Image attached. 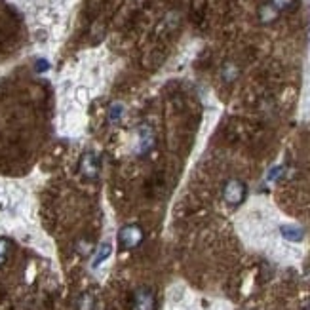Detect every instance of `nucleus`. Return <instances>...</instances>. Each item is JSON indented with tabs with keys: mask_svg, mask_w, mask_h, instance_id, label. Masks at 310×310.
Segmentation results:
<instances>
[{
	"mask_svg": "<svg viewBox=\"0 0 310 310\" xmlns=\"http://www.w3.org/2000/svg\"><path fill=\"white\" fill-rule=\"evenodd\" d=\"M111 251H112L111 244H103L99 249V253H97V257H95V261H93V266H99V263H103V261L107 259V257L111 255Z\"/></svg>",
	"mask_w": 310,
	"mask_h": 310,
	"instance_id": "9",
	"label": "nucleus"
},
{
	"mask_svg": "<svg viewBox=\"0 0 310 310\" xmlns=\"http://www.w3.org/2000/svg\"><path fill=\"white\" fill-rule=\"evenodd\" d=\"M118 242L124 249H133L143 242V230L139 224H128L120 230Z\"/></svg>",
	"mask_w": 310,
	"mask_h": 310,
	"instance_id": "2",
	"label": "nucleus"
},
{
	"mask_svg": "<svg viewBox=\"0 0 310 310\" xmlns=\"http://www.w3.org/2000/svg\"><path fill=\"white\" fill-rule=\"evenodd\" d=\"M156 309V299L154 293L147 289V287H139L133 293V301H132V310H154Z\"/></svg>",
	"mask_w": 310,
	"mask_h": 310,
	"instance_id": "3",
	"label": "nucleus"
},
{
	"mask_svg": "<svg viewBox=\"0 0 310 310\" xmlns=\"http://www.w3.org/2000/svg\"><path fill=\"white\" fill-rule=\"evenodd\" d=\"M10 253V242L8 240H0V265H4Z\"/></svg>",
	"mask_w": 310,
	"mask_h": 310,
	"instance_id": "10",
	"label": "nucleus"
},
{
	"mask_svg": "<svg viewBox=\"0 0 310 310\" xmlns=\"http://www.w3.org/2000/svg\"><path fill=\"white\" fill-rule=\"evenodd\" d=\"M99 162H97V158L91 154V152H88L86 156L82 158V172H84V175L86 177H89V179H97V175H99Z\"/></svg>",
	"mask_w": 310,
	"mask_h": 310,
	"instance_id": "4",
	"label": "nucleus"
},
{
	"mask_svg": "<svg viewBox=\"0 0 310 310\" xmlns=\"http://www.w3.org/2000/svg\"><path fill=\"white\" fill-rule=\"evenodd\" d=\"M248 196V186L244 185L240 179H228L223 186V200L226 206L238 208L240 204H244V200Z\"/></svg>",
	"mask_w": 310,
	"mask_h": 310,
	"instance_id": "1",
	"label": "nucleus"
},
{
	"mask_svg": "<svg viewBox=\"0 0 310 310\" xmlns=\"http://www.w3.org/2000/svg\"><path fill=\"white\" fill-rule=\"evenodd\" d=\"M154 145V135H152V132H150L149 128H143L141 130V141H139V147H141V154L143 152H149L150 147Z\"/></svg>",
	"mask_w": 310,
	"mask_h": 310,
	"instance_id": "6",
	"label": "nucleus"
},
{
	"mask_svg": "<svg viewBox=\"0 0 310 310\" xmlns=\"http://www.w3.org/2000/svg\"><path fill=\"white\" fill-rule=\"evenodd\" d=\"M280 17V12L276 10V6H272L270 2L263 4L259 8V21L261 23H272Z\"/></svg>",
	"mask_w": 310,
	"mask_h": 310,
	"instance_id": "5",
	"label": "nucleus"
},
{
	"mask_svg": "<svg viewBox=\"0 0 310 310\" xmlns=\"http://www.w3.org/2000/svg\"><path fill=\"white\" fill-rule=\"evenodd\" d=\"M282 234H284L285 240H291V242L303 240V230L299 226H282Z\"/></svg>",
	"mask_w": 310,
	"mask_h": 310,
	"instance_id": "7",
	"label": "nucleus"
},
{
	"mask_svg": "<svg viewBox=\"0 0 310 310\" xmlns=\"http://www.w3.org/2000/svg\"><path fill=\"white\" fill-rule=\"evenodd\" d=\"M272 6H276L278 12H289V10H295L297 6V0H268Z\"/></svg>",
	"mask_w": 310,
	"mask_h": 310,
	"instance_id": "8",
	"label": "nucleus"
}]
</instances>
